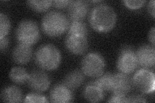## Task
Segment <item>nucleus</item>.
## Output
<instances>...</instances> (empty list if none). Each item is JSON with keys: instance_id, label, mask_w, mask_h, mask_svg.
<instances>
[{"instance_id": "obj_1", "label": "nucleus", "mask_w": 155, "mask_h": 103, "mask_svg": "<svg viewBox=\"0 0 155 103\" xmlns=\"http://www.w3.org/2000/svg\"><path fill=\"white\" fill-rule=\"evenodd\" d=\"M117 15L114 10L107 5H98L91 12L89 23L96 32L108 33L116 26Z\"/></svg>"}, {"instance_id": "obj_2", "label": "nucleus", "mask_w": 155, "mask_h": 103, "mask_svg": "<svg viewBox=\"0 0 155 103\" xmlns=\"http://www.w3.org/2000/svg\"><path fill=\"white\" fill-rule=\"evenodd\" d=\"M36 65L43 70L52 71L59 67L61 61L60 50L51 44H45L38 48L35 53Z\"/></svg>"}, {"instance_id": "obj_3", "label": "nucleus", "mask_w": 155, "mask_h": 103, "mask_svg": "<svg viewBox=\"0 0 155 103\" xmlns=\"http://www.w3.org/2000/svg\"><path fill=\"white\" fill-rule=\"evenodd\" d=\"M69 27V21L66 16L58 11H51L43 16L41 27L46 35L58 37L63 35Z\"/></svg>"}, {"instance_id": "obj_4", "label": "nucleus", "mask_w": 155, "mask_h": 103, "mask_svg": "<svg viewBox=\"0 0 155 103\" xmlns=\"http://www.w3.org/2000/svg\"><path fill=\"white\" fill-rule=\"evenodd\" d=\"M16 36L19 43L32 46L40 40V29L35 21L25 19L18 24Z\"/></svg>"}, {"instance_id": "obj_5", "label": "nucleus", "mask_w": 155, "mask_h": 103, "mask_svg": "<svg viewBox=\"0 0 155 103\" xmlns=\"http://www.w3.org/2000/svg\"><path fill=\"white\" fill-rule=\"evenodd\" d=\"M106 66L104 57L97 52L87 54L81 61V71L90 77H98L104 72Z\"/></svg>"}, {"instance_id": "obj_6", "label": "nucleus", "mask_w": 155, "mask_h": 103, "mask_svg": "<svg viewBox=\"0 0 155 103\" xmlns=\"http://www.w3.org/2000/svg\"><path fill=\"white\" fill-rule=\"evenodd\" d=\"M133 85L136 89L144 94L153 93L155 89L154 73L149 69H141L134 73L132 79Z\"/></svg>"}, {"instance_id": "obj_7", "label": "nucleus", "mask_w": 155, "mask_h": 103, "mask_svg": "<svg viewBox=\"0 0 155 103\" xmlns=\"http://www.w3.org/2000/svg\"><path fill=\"white\" fill-rule=\"evenodd\" d=\"M118 70L125 74L134 72L138 66L136 52L130 47H125L120 51L116 63Z\"/></svg>"}, {"instance_id": "obj_8", "label": "nucleus", "mask_w": 155, "mask_h": 103, "mask_svg": "<svg viewBox=\"0 0 155 103\" xmlns=\"http://www.w3.org/2000/svg\"><path fill=\"white\" fill-rule=\"evenodd\" d=\"M51 82V78L45 72L36 70L30 73L27 83L34 92L41 93L48 90Z\"/></svg>"}, {"instance_id": "obj_9", "label": "nucleus", "mask_w": 155, "mask_h": 103, "mask_svg": "<svg viewBox=\"0 0 155 103\" xmlns=\"http://www.w3.org/2000/svg\"><path fill=\"white\" fill-rule=\"evenodd\" d=\"M65 47L69 52L80 56L84 53L88 48V39L87 36L67 34L65 39Z\"/></svg>"}, {"instance_id": "obj_10", "label": "nucleus", "mask_w": 155, "mask_h": 103, "mask_svg": "<svg viewBox=\"0 0 155 103\" xmlns=\"http://www.w3.org/2000/svg\"><path fill=\"white\" fill-rule=\"evenodd\" d=\"M133 88L132 79H130L128 75L121 72L113 74V85L111 89L113 94L127 95Z\"/></svg>"}, {"instance_id": "obj_11", "label": "nucleus", "mask_w": 155, "mask_h": 103, "mask_svg": "<svg viewBox=\"0 0 155 103\" xmlns=\"http://www.w3.org/2000/svg\"><path fill=\"white\" fill-rule=\"evenodd\" d=\"M138 65L145 69H149L154 66L155 50L154 47L145 45L140 47L136 52Z\"/></svg>"}, {"instance_id": "obj_12", "label": "nucleus", "mask_w": 155, "mask_h": 103, "mask_svg": "<svg viewBox=\"0 0 155 103\" xmlns=\"http://www.w3.org/2000/svg\"><path fill=\"white\" fill-rule=\"evenodd\" d=\"M88 11L89 5L84 1H71L68 7V14L72 21H82Z\"/></svg>"}, {"instance_id": "obj_13", "label": "nucleus", "mask_w": 155, "mask_h": 103, "mask_svg": "<svg viewBox=\"0 0 155 103\" xmlns=\"http://www.w3.org/2000/svg\"><path fill=\"white\" fill-rule=\"evenodd\" d=\"M73 99L72 90L64 84H59L52 88L50 93V100L52 102L67 103Z\"/></svg>"}, {"instance_id": "obj_14", "label": "nucleus", "mask_w": 155, "mask_h": 103, "mask_svg": "<svg viewBox=\"0 0 155 103\" xmlns=\"http://www.w3.org/2000/svg\"><path fill=\"white\" fill-rule=\"evenodd\" d=\"M32 57L31 46L19 43L12 52L13 61L18 65H25L31 61Z\"/></svg>"}, {"instance_id": "obj_15", "label": "nucleus", "mask_w": 155, "mask_h": 103, "mask_svg": "<svg viewBox=\"0 0 155 103\" xmlns=\"http://www.w3.org/2000/svg\"><path fill=\"white\" fill-rule=\"evenodd\" d=\"M84 97L90 102H98L104 99V91L97 86L94 82H92L85 87Z\"/></svg>"}, {"instance_id": "obj_16", "label": "nucleus", "mask_w": 155, "mask_h": 103, "mask_svg": "<svg viewBox=\"0 0 155 103\" xmlns=\"http://www.w3.org/2000/svg\"><path fill=\"white\" fill-rule=\"evenodd\" d=\"M1 99L5 102H20L22 101L23 93L16 86H8L2 90Z\"/></svg>"}, {"instance_id": "obj_17", "label": "nucleus", "mask_w": 155, "mask_h": 103, "mask_svg": "<svg viewBox=\"0 0 155 103\" xmlns=\"http://www.w3.org/2000/svg\"><path fill=\"white\" fill-rule=\"evenodd\" d=\"M84 73L82 71L75 70L69 72L65 76L64 80V84L71 90L77 89L83 84L85 79Z\"/></svg>"}, {"instance_id": "obj_18", "label": "nucleus", "mask_w": 155, "mask_h": 103, "mask_svg": "<svg viewBox=\"0 0 155 103\" xmlns=\"http://www.w3.org/2000/svg\"><path fill=\"white\" fill-rule=\"evenodd\" d=\"M29 75L25 68L20 66L12 68L9 73L10 79L17 85H23L27 82Z\"/></svg>"}, {"instance_id": "obj_19", "label": "nucleus", "mask_w": 155, "mask_h": 103, "mask_svg": "<svg viewBox=\"0 0 155 103\" xmlns=\"http://www.w3.org/2000/svg\"><path fill=\"white\" fill-rule=\"evenodd\" d=\"M113 74L110 73H103L97 77L95 84L104 92L110 91L112 89Z\"/></svg>"}, {"instance_id": "obj_20", "label": "nucleus", "mask_w": 155, "mask_h": 103, "mask_svg": "<svg viewBox=\"0 0 155 103\" xmlns=\"http://www.w3.org/2000/svg\"><path fill=\"white\" fill-rule=\"evenodd\" d=\"M68 34L71 35L87 36L88 30L86 24L83 21H72L68 28Z\"/></svg>"}, {"instance_id": "obj_21", "label": "nucleus", "mask_w": 155, "mask_h": 103, "mask_svg": "<svg viewBox=\"0 0 155 103\" xmlns=\"http://www.w3.org/2000/svg\"><path fill=\"white\" fill-rule=\"evenodd\" d=\"M27 5L32 11L36 12H45L51 8L52 5L51 1H28L27 2Z\"/></svg>"}, {"instance_id": "obj_22", "label": "nucleus", "mask_w": 155, "mask_h": 103, "mask_svg": "<svg viewBox=\"0 0 155 103\" xmlns=\"http://www.w3.org/2000/svg\"><path fill=\"white\" fill-rule=\"evenodd\" d=\"M11 27V21L6 14H0V38L7 37Z\"/></svg>"}, {"instance_id": "obj_23", "label": "nucleus", "mask_w": 155, "mask_h": 103, "mask_svg": "<svg viewBox=\"0 0 155 103\" xmlns=\"http://www.w3.org/2000/svg\"><path fill=\"white\" fill-rule=\"evenodd\" d=\"M23 102H47V98L41 94L40 92H32L28 94L25 98Z\"/></svg>"}, {"instance_id": "obj_24", "label": "nucleus", "mask_w": 155, "mask_h": 103, "mask_svg": "<svg viewBox=\"0 0 155 103\" xmlns=\"http://www.w3.org/2000/svg\"><path fill=\"white\" fill-rule=\"evenodd\" d=\"M124 4L126 7H127L129 9L131 10H136V9H139L142 7L143 6V5L145 3V1H142V0H140V1H124Z\"/></svg>"}, {"instance_id": "obj_25", "label": "nucleus", "mask_w": 155, "mask_h": 103, "mask_svg": "<svg viewBox=\"0 0 155 103\" xmlns=\"http://www.w3.org/2000/svg\"><path fill=\"white\" fill-rule=\"evenodd\" d=\"M109 102H127V95H120L117 94H113L110 99L108 100Z\"/></svg>"}, {"instance_id": "obj_26", "label": "nucleus", "mask_w": 155, "mask_h": 103, "mask_svg": "<svg viewBox=\"0 0 155 103\" xmlns=\"http://www.w3.org/2000/svg\"><path fill=\"white\" fill-rule=\"evenodd\" d=\"M71 1H64V0H61V1H54L52 2V5L57 8L61 9L68 8L71 4Z\"/></svg>"}, {"instance_id": "obj_27", "label": "nucleus", "mask_w": 155, "mask_h": 103, "mask_svg": "<svg viewBox=\"0 0 155 103\" xmlns=\"http://www.w3.org/2000/svg\"><path fill=\"white\" fill-rule=\"evenodd\" d=\"M145 98L140 95H133L127 97V102H145Z\"/></svg>"}, {"instance_id": "obj_28", "label": "nucleus", "mask_w": 155, "mask_h": 103, "mask_svg": "<svg viewBox=\"0 0 155 103\" xmlns=\"http://www.w3.org/2000/svg\"><path fill=\"white\" fill-rule=\"evenodd\" d=\"M9 41L7 37L0 38V50L2 52H4L7 50L8 47Z\"/></svg>"}, {"instance_id": "obj_29", "label": "nucleus", "mask_w": 155, "mask_h": 103, "mask_svg": "<svg viewBox=\"0 0 155 103\" xmlns=\"http://www.w3.org/2000/svg\"><path fill=\"white\" fill-rule=\"evenodd\" d=\"M154 5H155V2L154 1V0H152V1L149 2L148 5H147V11H148L150 15H151L153 18H154V17H155Z\"/></svg>"}, {"instance_id": "obj_30", "label": "nucleus", "mask_w": 155, "mask_h": 103, "mask_svg": "<svg viewBox=\"0 0 155 103\" xmlns=\"http://www.w3.org/2000/svg\"><path fill=\"white\" fill-rule=\"evenodd\" d=\"M155 29L154 27H153L151 30H150L148 35L149 41L152 44V46L154 47V40H155Z\"/></svg>"}]
</instances>
